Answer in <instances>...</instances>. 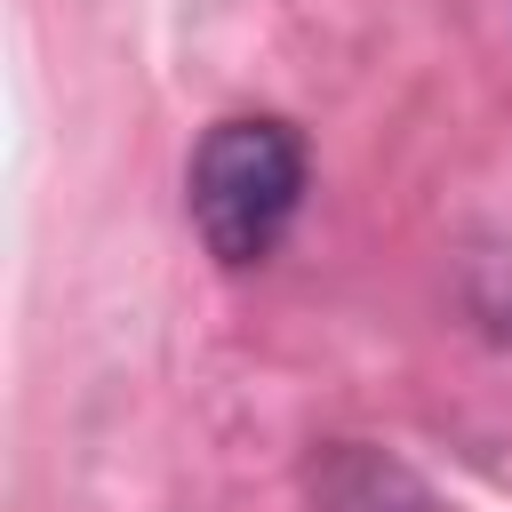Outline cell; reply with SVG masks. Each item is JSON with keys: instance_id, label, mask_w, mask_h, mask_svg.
Wrapping results in <instances>:
<instances>
[{"instance_id": "obj_1", "label": "cell", "mask_w": 512, "mask_h": 512, "mask_svg": "<svg viewBox=\"0 0 512 512\" xmlns=\"http://www.w3.org/2000/svg\"><path fill=\"white\" fill-rule=\"evenodd\" d=\"M192 224L216 264H264L304 208V144L272 112L216 120L192 152Z\"/></svg>"}]
</instances>
